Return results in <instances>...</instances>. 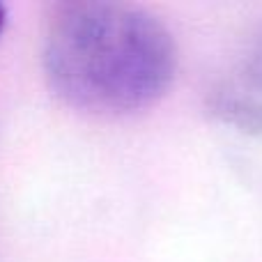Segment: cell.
<instances>
[{
  "instance_id": "obj_1",
  "label": "cell",
  "mask_w": 262,
  "mask_h": 262,
  "mask_svg": "<svg viewBox=\"0 0 262 262\" xmlns=\"http://www.w3.org/2000/svg\"><path fill=\"white\" fill-rule=\"evenodd\" d=\"M41 60L51 90L64 104L92 115H127L166 95L177 49L147 9L83 0L53 7Z\"/></svg>"
},
{
  "instance_id": "obj_3",
  "label": "cell",
  "mask_w": 262,
  "mask_h": 262,
  "mask_svg": "<svg viewBox=\"0 0 262 262\" xmlns=\"http://www.w3.org/2000/svg\"><path fill=\"white\" fill-rule=\"evenodd\" d=\"M5 21H7V9H5V5H0V32L5 28Z\"/></svg>"
},
{
  "instance_id": "obj_2",
  "label": "cell",
  "mask_w": 262,
  "mask_h": 262,
  "mask_svg": "<svg viewBox=\"0 0 262 262\" xmlns=\"http://www.w3.org/2000/svg\"><path fill=\"white\" fill-rule=\"evenodd\" d=\"M212 111L244 134H262V35L237 53L214 85Z\"/></svg>"
}]
</instances>
